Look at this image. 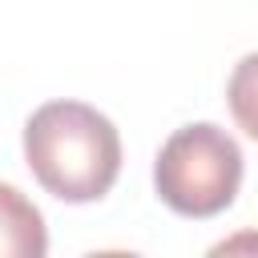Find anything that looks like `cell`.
Here are the masks:
<instances>
[{
    "label": "cell",
    "mask_w": 258,
    "mask_h": 258,
    "mask_svg": "<svg viewBox=\"0 0 258 258\" xmlns=\"http://www.w3.org/2000/svg\"><path fill=\"white\" fill-rule=\"evenodd\" d=\"M24 161L52 198L97 202L121 173V133L85 101H48L24 125Z\"/></svg>",
    "instance_id": "obj_1"
},
{
    "label": "cell",
    "mask_w": 258,
    "mask_h": 258,
    "mask_svg": "<svg viewBox=\"0 0 258 258\" xmlns=\"http://www.w3.org/2000/svg\"><path fill=\"white\" fill-rule=\"evenodd\" d=\"M153 185L173 214L214 218L238 198L242 149L214 121L181 125L177 133H169V141L153 161Z\"/></svg>",
    "instance_id": "obj_2"
},
{
    "label": "cell",
    "mask_w": 258,
    "mask_h": 258,
    "mask_svg": "<svg viewBox=\"0 0 258 258\" xmlns=\"http://www.w3.org/2000/svg\"><path fill=\"white\" fill-rule=\"evenodd\" d=\"M48 250V230L40 210L8 181H0V258H40Z\"/></svg>",
    "instance_id": "obj_3"
},
{
    "label": "cell",
    "mask_w": 258,
    "mask_h": 258,
    "mask_svg": "<svg viewBox=\"0 0 258 258\" xmlns=\"http://www.w3.org/2000/svg\"><path fill=\"white\" fill-rule=\"evenodd\" d=\"M226 105H230L238 129L258 141V52H250L234 64L230 85H226Z\"/></svg>",
    "instance_id": "obj_4"
}]
</instances>
